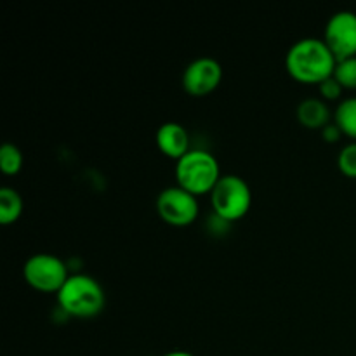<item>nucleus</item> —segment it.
I'll return each mask as SVG.
<instances>
[{
    "label": "nucleus",
    "mask_w": 356,
    "mask_h": 356,
    "mask_svg": "<svg viewBox=\"0 0 356 356\" xmlns=\"http://www.w3.org/2000/svg\"><path fill=\"white\" fill-rule=\"evenodd\" d=\"M337 59L323 38L298 40L285 56V70L299 83L320 86L334 76Z\"/></svg>",
    "instance_id": "f257e3e1"
},
{
    "label": "nucleus",
    "mask_w": 356,
    "mask_h": 356,
    "mask_svg": "<svg viewBox=\"0 0 356 356\" xmlns=\"http://www.w3.org/2000/svg\"><path fill=\"white\" fill-rule=\"evenodd\" d=\"M156 211L163 222L176 228H184L197 221L198 200L190 191L179 186L165 188L156 198Z\"/></svg>",
    "instance_id": "423d86ee"
},
{
    "label": "nucleus",
    "mask_w": 356,
    "mask_h": 356,
    "mask_svg": "<svg viewBox=\"0 0 356 356\" xmlns=\"http://www.w3.org/2000/svg\"><path fill=\"white\" fill-rule=\"evenodd\" d=\"M318 90H320V96H322L323 101H336V99H339L341 94L344 92V89L341 87V83L337 82L334 76H330V79H327L325 82L320 83Z\"/></svg>",
    "instance_id": "dca6fc26"
},
{
    "label": "nucleus",
    "mask_w": 356,
    "mask_h": 356,
    "mask_svg": "<svg viewBox=\"0 0 356 356\" xmlns=\"http://www.w3.org/2000/svg\"><path fill=\"white\" fill-rule=\"evenodd\" d=\"M163 356H195V355L188 353V351H170V353H167Z\"/></svg>",
    "instance_id": "a211bd4d"
},
{
    "label": "nucleus",
    "mask_w": 356,
    "mask_h": 356,
    "mask_svg": "<svg viewBox=\"0 0 356 356\" xmlns=\"http://www.w3.org/2000/svg\"><path fill=\"white\" fill-rule=\"evenodd\" d=\"M104 291L97 280L89 275H70L66 284L58 292L59 308L75 318H92L104 308Z\"/></svg>",
    "instance_id": "f03ea898"
},
{
    "label": "nucleus",
    "mask_w": 356,
    "mask_h": 356,
    "mask_svg": "<svg viewBox=\"0 0 356 356\" xmlns=\"http://www.w3.org/2000/svg\"><path fill=\"white\" fill-rule=\"evenodd\" d=\"M322 134H323V138H325V141L336 143V141H339L341 136H343V132H341L339 127H337V125L332 122V124H329L325 129H323Z\"/></svg>",
    "instance_id": "f3484780"
},
{
    "label": "nucleus",
    "mask_w": 356,
    "mask_h": 356,
    "mask_svg": "<svg viewBox=\"0 0 356 356\" xmlns=\"http://www.w3.org/2000/svg\"><path fill=\"white\" fill-rule=\"evenodd\" d=\"M212 209L221 221H238L245 218L252 205V191L242 177L228 174L219 179L211 193Z\"/></svg>",
    "instance_id": "20e7f679"
},
{
    "label": "nucleus",
    "mask_w": 356,
    "mask_h": 356,
    "mask_svg": "<svg viewBox=\"0 0 356 356\" xmlns=\"http://www.w3.org/2000/svg\"><path fill=\"white\" fill-rule=\"evenodd\" d=\"M332 115H330L329 106L323 99L318 97H309V99L301 101L298 106V120L302 127L312 129V131H323L330 122Z\"/></svg>",
    "instance_id": "9d476101"
},
{
    "label": "nucleus",
    "mask_w": 356,
    "mask_h": 356,
    "mask_svg": "<svg viewBox=\"0 0 356 356\" xmlns=\"http://www.w3.org/2000/svg\"><path fill=\"white\" fill-rule=\"evenodd\" d=\"M334 124L339 127L343 136L356 141V97L341 101L334 111Z\"/></svg>",
    "instance_id": "f8f14e48"
},
{
    "label": "nucleus",
    "mask_w": 356,
    "mask_h": 356,
    "mask_svg": "<svg viewBox=\"0 0 356 356\" xmlns=\"http://www.w3.org/2000/svg\"><path fill=\"white\" fill-rule=\"evenodd\" d=\"M156 146L167 159L181 160L190 152V136L177 122H165L156 131Z\"/></svg>",
    "instance_id": "1a4fd4ad"
},
{
    "label": "nucleus",
    "mask_w": 356,
    "mask_h": 356,
    "mask_svg": "<svg viewBox=\"0 0 356 356\" xmlns=\"http://www.w3.org/2000/svg\"><path fill=\"white\" fill-rule=\"evenodd\" d=\"M21 167H23V153H21V149L16 145L6 143L0 148V170L6 176H16Z\"/></svg>",
    "instance_id": "ddd939ff"
},
{
    "label": "nucleus",
    "mask_w": 356,
    "mask_h": 356,
    "mask_svg": "<svg viewBox=\"0 0 356 356\" xmlns=\"http://www.w3.org/2000/svg\"><path fill=\"white\" fill-rule=\"evenodd\" d=\"M24 282L44 294H58L70 278L68 268L52 254H35L23 266Z\"/></svg>",
    "instance_id": "39448f33"
},
{
    "label": "nucleus",
    "mask_w": 356,
    "mask_h": 356,
    "mask_svg": "<svg viewBox=\"0 0 356 356\" xmlns=\"http://www.w3.org/2000/svg\"><path fill=\"white\" fill-rule=\"evenodd\" d=\"M221 169L212 153L205 149H190L176 162V183L195 197L212 193L221 179Z\"/></svg>",
    "instance_id": "7ed1b4c3"
},
{
    "label": "nucleus",
    "mask_w": 356,
    "mask_h": 356,
    "mask_svg": "<svg viewBox=\"0 0 356 356\" xmlns=\"http://www.w3.org/2000/svg\"><path fill=\"white\" fill-rule=\"evenodd\" d=\"M337 167L344 176L356 179V141L341 149L339 156H337Z\"/></svg>",
    "instance_id": "2eb2a0df"
},
{
    "label": "nucleus",
    "mask_w": 356,
    "mask_h": 356,
    "mask_svg": "<svg viewBox=\"0 0 356 356\" xmlns=\"http://www.w3.org/2000/svg\"><path fill=\"white\" fill-rule=\"evenodd\" d=\"M222 80V66L212 58H198L183 73V89L193 97L214 92Z\"/></svg>",
    "instance_id": "6e6552de"
},
{
    "label": "nucleus",
    "mask_w": 356,
    "mask_h": 356,
    "mask_svg": "<svg viewBox=\"0 0 356 356\" xmlns=\"http://www.w3.org/2000/svg\"><path fill=\"white\" fill-rule=\"evenodd\" d=\"M325 44L337 61L356 56V14L341 10L329 19L325 26Z\"/></svg>",
    "instance_id": "0eeeda50"
},
{
    "label": "nucleus",
    "mask_w": 356,
    "mask_h": 356,
    "mask_svg": "<svg viewBox=\"0 0 356 356\" xmlns=\"http://www.w3.org/2000/svg\"><path fill=\"white\" fill-rule=\"evenodd\" d=\"M23 214V198L14 188H0V222L14 225Z\"/></svg>",
    "instance_id": "9b49d317"
},
{
    "label": "nucleus",
    "mask_w": 356,
    "mask_h": 356,
    "mask_svg": "<svg viewBox=\"0 0 356 356\" xmlns=\"http://www.w3.org/2000/svg\"><path fill=\"white\" fill-rule=\"evenodd\" d=\"M334 79L341 83L344 90H356V56L337 61Z\"/></svg>",
    "instance_id": "4468645a"
}]
</instances>
